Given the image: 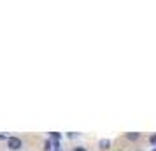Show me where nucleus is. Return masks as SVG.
Here are the masks:
<instances>
[{"mask_svg":"<svg viewBox=\"0 0 156 151\" xmlns=\"http://www.w3.org/2000/svg\"><path fill=\"white\" fill-rule=\"evenodd\" d=\"M7 146H9V149H20L21 148V139H18V137H9L7 139Z\"/></svg>","mask_w":156,"mask_h":151,"instance_id":"1","label":"nucleus"},{"mask_svg":"<svg viewBox=\"0 0 156 151\" xmlns=\"http://www.w3.org/2000/svg\"><path fill=\"white\" fill-rule=\"evenodd\" d=\"M109 146H111V141H107V139H102V141L98 142V148H100V149H107Z\"/></svg>","mask_w":156,"mask_h":151,"instance_id":"2","label":"nucleus"},{"mask_svg":"<svg viewBox=\"0 0 156 151\" xmlns=\"http://www.w3.org/2000/svg\"><path fill=\"white\" fill-rule=\"evenodd\" d=\"M139 134H137V132H132V134H126V139L128 141H137V139H139Z\"/></svg>","mask_w":156,"mask_h":151,"instance_id":"3","label":"nucleus"},{"mask_svg":"<svg viewBox=\"0 0 156 151\" xmlns=\"http://www.w3.org/2000/svg\"><path fill=\"white\" fill-rule=\"evenodd\" d=\"M51 139L58 144V142H60V134H56V132H51Z\"/></svg>","mask_w":156,"mask_h":151,"instance_id":"4","label":"nucleus"},{"mask_svg":"<svg viewBox=\"0 0 156 151\" xmlns=\"http://www.w3.org/2000/svg\"><path fill=\"white\" fill-rule=\"evenodd\" d=\"M44 149H46V151L51 149V141H46V142H44Z\"/></svg>","mask_w":156,"mask_h":151,"instance_id":"5","label":"nucleus"},{"mask_svg":"<svg viewBox=\"0 0 156 151\" xmlns=\"http://www.w3.org/2000/svg\"><path fill=\"white\" fill-rule=\"evenodd\" d=\"M149 141H151V144H154V146H156V135H151V139H149Z\"/></svg>","mask_w":156,"mask_h":151,"instance_id":"6","label":"nucleus"},{"mask_svg":"<svg viewBox=\"0 0 156 151\" xmlns=\"http://www.w3.org/2000/svg\"><path fill=\"white\" fill-rule=\"evenodd\" d=\"M76 151H86V148H76Z\"/></svg>","mask_w":156,"mask_h":151,"instance_id":"7","label":"nucleus"},{"mask_svg":"<svg viewBox=\"0 0 156 151\" xmlns=\"http://www.w3.org/2000/svg\"><path fill=\"white\" fill-rule=\"evenodd\" d=\"M0 139H5V134H0Z\"/></svg>","mask_w":156,"mask_h":151,"instance_id":"8","label":"nucleus"},{"mask_svg":"<svg viewBox=\"0 0 156 151\" xmlns=\"http://www.w3.org/2000/svg\"><path fill=\"white\" fill-rule=\"evenodd\" d=\"M153 151H156V148H154V149H153Z\"/></svg>","mask_w":156,"mask_h":151,"instance_id":"9","label":"nucleus"}]
</instances>
